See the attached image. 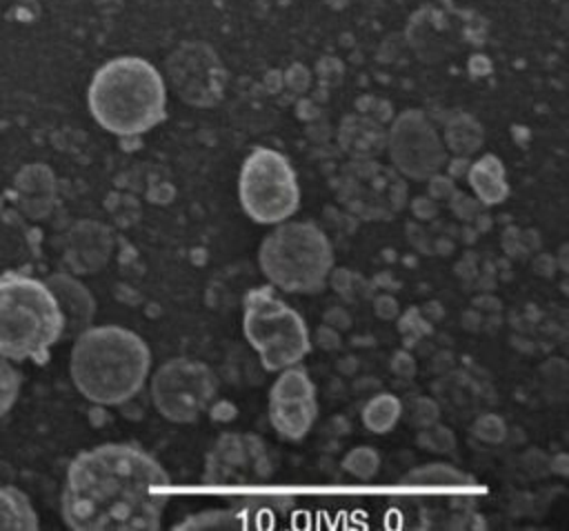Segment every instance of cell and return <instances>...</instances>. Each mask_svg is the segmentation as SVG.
Segmentation results:
<instances>
[{
    "instance_id": "1",
    "label": "cell",
    "mask_w": 569,
    "mask_h": 531,
    "mask_svg": "<svg viewBox=\"0 0 569 531\" xmlns=\"http://www.w3.org/2000/svg\"><path fill=\"white\" fill-rule=\"evenodd\" d=\"M169 489V473L149 451L107 442L71 460L60 511L73 531H156Z\"/></svg>"
},
{
    "instance_id": "2",
    "label": "cell",
    "mask_w": 569,
    "mask_h": 531,
    "mask_svg": "<svg viewBox=\"0 0 569 531\" xmlns=\"http://www.w3.org/2000/svg\"><path fill=\"white\" fill-rule=\"evenodd\" d=\"M151 351L131 329L120 324L87 327L73 338L69 373L76 389L96 404H122L144 387Z\"/></svg>"
},
{
    "instance_id": "3",
    "label": "cell",
    "mask_w": 569,
    "mask_h": 531,
    "mask_svg": "<svg viewBox=\"0 0 569 531\" xmlns=\"http://www.w3.org/2000/svg\"><path fill=\"white\" fill-rule=\"evenodd\" d=\"M87 102L93 120L116 136H140L167 116V84L144 58L118 56L91 78Z\"/></svg>"
},
{
    "instance_id": "4",
    "label": "cell",
    "mask_w": 569,
    "mask_h": 531,
    "mask_svg": "<svg viewBox=\"0 0 569 531\" xmlns=\"http://www.w3.org/2000/svg\"><path fill=\"white\" fill-rule=\"evenodd\" d=\"M64 320L51 289L31 275L0 273V355L7 360L47 362L62 338Z\"/></svg>"
},
{
    "instance_id": "5",
    "label": "cell",
    "mask_w": 569,
    "mask_h": 531,
    "mask_svg": "<svg viewBox=\"0 0 569 531\" xmlns=\"http://www.w3.org/2000/svg\"><path fill=\"white\" fill-rule=\"evenodd\" d=\"M258 264L271 287L287 293L320 291L333 269V247L313 222H278L260 242Z\"/></svg>"
},
{
    "instance_id": "6",
    "label": "cell",
    "mask_w": 569,
    "mask_h": 531,
    "mask_svg": "<svg viewBox=\"0 0 569 531\" xmlns=\"http://www.w3.org/2000/svg\"><path fill=\"white\" fill-rule=\"evenodd\" d=\"M242 331L267 371L293 367L311 351L305 318L267 284L244 295Z\"/></svg>"
},
{
    "instance_id": "7",
    "label": "cell",
    "mask_w": 569,
    "mask_h": 531,
    "mask_svg": "<svg viewBox=\"0 0 569 531\" xmlns=\"http://www.w3.org/2000/svg\"><path fill=\"white\" fill-rule=\"evenodd\" d=\"M238 198L258 224L289 220L300 207V184L289 158L269 147H256L242 162Z\"/></svg>"
},
{
    "instance_id": "8",
    "label": "cell",
    "mask_w": 569,
    "mask_h": 531,
    "mask_svg": "<svg viewBox=\"0 0 569 531\" xmlns=\"http://www.w3.org/2000/svg\"><path fill=\"white\" fill-rule=\"evenodd\" d=\"M400 489L407 493L405 500L418 507L425 527L456 529L467 527V520L473 518L476 480L451 464L416 467L400 478Z\"/></svg>"
},
{
    "instance_id": "9",
    "label": "cell",
    "mask_w": 569,
    "mask_h": 531,
    "mask_svg": "<svg viewBox=\"0 0 569 531\" xmlns=\"http://www.w3.org/2000/svg\"><path fill=\"white\" fill-rule=\"evenodd\" d=\"M151 402L169 422H196L218 393V378L196 358H169L151 375Z\"/></svg>"
},
{
    "instance_id": "10",
    "label": "cell",
    "mask_w": 569,
    "mask_h": 531,
    "mask_svg": "<svg viewBox=\"0 0 569 531\" xmlns=\"http://www.w3.org/2000/svg\"><path fill=\"white\" fill-rule=\"evenodd\" d=\"M273 475V460L253 433H222L209 449L202 471L207 487H258Z\"/></svg>"
},
{
    "instance_id": "11",
    "label": "cell",
    "mask_w": 569,
    "mask_h": 531,
    "mask_svg": "<svg viewBox=\"0 0 569 531\" xmlns=\"http://www.w3.org/2000/svg\"><path fill=\"white\" fill-rule=\"evenodd\" d=\"M387 151L393 167L411 180H431L447 162V147L422 111L400 113L389 133Z\"/></svg>"
},
{
    "instance_id": "12",
    "label": "cell",
    "mask_w": 569,
    "mask_h": 531,
    "mask_svg": "<svg viewBox=\"0 0 569 531\" xmlns=\"http://www.w3.org/2000/svg\"><path fill=\"white\" fill-rule=\"evenodd\" d=\"M227 507L204 509L176 522V531H247L271 529L284 520L293 509L291 495L256 493L231 498Z\"/></svg>"
},
{
    "instance_id": "13",
    "label": "cell",
    "mask_w": 569,
    "mask_h": 531,
    "mask_svg": "<svg viewBox=\"0 0 569 531\" xmlns=\"http://www.w3.org/2000/svg\"><path fill=\"white\" fill-rule=\"evenodd\" d=\"M167 76L176 93L193 107H213L224 91V69L204 42H184L167 60Z\"/></svg>"
},
{
    "instance_id": "14",
    "label": "cell",
    "mask_w": 569,
    "mask_h": 531,
    "mask_svg": "<svg viewBox=\"0 0 569 531\" xmlns=\"http://www.w3.org/2000/svg\"><path fill=\"white\" fill-rule=\"evenodd\" d=\"M269 422L287 440H300L309 433L318 415L316 384L309 373L293 364L280 371L269 389Z\"/></svg>"
},
{
    "instance_id": "15",
    "label": "cell",
    "mask_w": 569,
    "mask_h": 531,
    "mask_svg": "<svg viewBox=\"0 0 569 531\" xmlns=\"http://www.w3.org/2000/svg\"><path fill=\"white\" fill-rule=\"evenodd\" d=\"M44 284L51 289L62 311V320H64L62 338L64 335L76 338L80 331L91 327V320L96 313V300L82 282H78L67 273H53L47 278Z\"/></svg>"
},
{
    "instance_id": "16",
    "label": "cell",
    "mask_w": 569,
    "mask_h": 531,
    "mask_svg": "<svg viewBox=\"0 0 569 531\" xmlns=\"http://www.w3.org/2000/svg\"><path fill=\"white\" fill-rule=\"evenodd\" d=\"M111 231L98 222H80L69 236V258L76 271L93 273L111 256Z\"/></svg>"
},
{
    "instance_id": "17",
    "label": "cell",
    "mask_w": 569,
    "mask_h": 531,
    "mask_svg": "<svg viewBox=\"0 0 569 531\" xmlns=\"http://www.w3.org/2000/svg\"><path fill=\"white\" fill-rule=\"evenodd\" d=\"M469 184L482 204H498L509 193L505 169L496 156H482L471 164Z\"/></svg>"
},
{
    "instance_id": "18",
    "label": "cell",
    "mask_w": 569,
    "mask_h": 531,
    "mask_svg": "<svg viewBox=\"0 0 569 531\" xmlns=\"http://www.w3.org/2000/svg\"><path fill=\"white\" fill-rule=\"evenodd\" d=\"M38 527V513L31 507L29 498L16 487L0 484V529L36 531Z\"/></svg>"
},
{
    "instance_id": "19",
    "label": "cell",
    "mask_w": 569,
    "mask_h": 531,
    "mask_svg": "<svg viewBox=\"0 0 569 531\" xmlns=\"http://www.w3.org/2000/svg\"><path fill=\"white\" fill-rule=\"evenodd\" d=\"M340 142L351 156H376L385 144L378 122L367 118H347L340 129Z\"/></svg>"
},
{
    "instance_id": "20",
    "label": "cell",
    "mask_w": 569,
    "mask_h": 531,
    "mask_svg": "<svg viewBox=\"0 0 569 531\" xmlns=\"http://www.w3.org/2000/svg\"><path fill=\"white\" fill-rule=\"evenodd\" d=\"M402 415V404L391 393L373 395L362 409V422L373 433H387L396 427Z\"/></svg>"
},
{
    "instance_id": "21",
    "label": "cell",
    "mask_w": 569,
    "mask_h": 531,
    "mask_svg": "<svg viewBox=\"0 0 569 531\" xmlns=\"http://www.w3.org/2000/svg\"><path fill=\"white\" fill-rule=\"evenodd\" d=\"M482 142V131L476 120L469 116H458L447 124L445 131V144L458 153V156H469L473 153Z\"/></svg>"
},
{
    "instance_id": "22",
    "label": "cell",
    "mask_w": 569,
    "mask_h": 531,
    "mask_svg": "<svg viewBox=\"0 0 569 531\" xmlns=\"http://www.w3.org/2000/svg\"><path fill=\"white\" fill-rule=\"evenodd\" d=\"M378 464H380V458L371 447H356L342 460V469L360 480L373 478L378 473Z\"/></svg>"
},
{
    "instance_id": "23",
    "label": "cell",
    "mask_w": 569,
    "mask_h": 531,
    "mask_svg": "<svg viewBox=\"0 0 569 531\" xmlns=\"http://www.w3.org/2000/svg\"><path fill=\"white\" fill-rule=\"evenodd\" d=\"M20 371L9 364L7 358L0 355V418L13 407L20 391Z\"/></svg>"
},
{
    "instance_id": "24",
    "label": "cell",
    "mask_w": 569,
    "mask_h": 531,
    "mask_svg": "<svg viewBox=\"0 0 569 531\" xmlns=\"http://www.w3.org/2000/svg\"><path fill=\"white\" fill-rule=\"evenodd\" d=\"M418 440H420V444H425V449H431V451H451L456 444L453 433L447 427H440L433 422L422 427Z\"/></svg>"
},
{
    "instance_id": "25",
    "label": "cell",
    "mask_w": 569,
    "mask_h": 531,
    "mask_svg": "<svg viewBox=\"0 0 569 531\" xmlns=\"http://www.w3.org/2000/svg\"><path fill=\"white\" fill-rule=\"evenodd\" d=\"M436 415H438V407H436L431 400H427V398H418V400H416L413 420H416L418 427L431 424V422L436 420Z\"/></svg>"
}]
</instances>
